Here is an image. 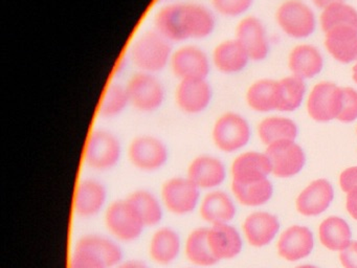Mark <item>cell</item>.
<instances>
[{
    "instance_id": "26",
    "label": "cell",
    "mask_w": 357,
    "mask_h": 268,
    "mask_svg": "<svg viewBox=\"0 0 357 268\" xmlns=\"http://www.w3.org/2000/svg\"><path fill=\"white\" fill-rule=\"evenodd\" d=\"M76 248L84 249L99 257L108 268L123 261V251L116 239L98 234H84L76 243Z\"/></svg>"
},
{
    "instance_id": "38",
    "label": "cell",
    "mask_w": 357,
    "mask_h": 268,
    "mask_svg": "<svg viewBox=\"0 0 357 268\" xmlns=\"http://www.w3.org/2000/svg\"><path fill=\"white\" fill-rule=\"evenodd\" d=\"M337 119L342 123H351L357 119V89L342 87V109Z\"/></svg>"
},
{
    "instance_id": "27",
    "label": "cell",
    "mask_w": 357,
    "mask_h": 268,
    "mask_svg": "<svg viewBox=\"0 0 357 268\" xmlns=\"http://www.w3.org/2000/svg\"><path fill=\"white\" fill-rule=\"evenodd\" d=\"M246 104L257 112H271L279 109V80L261 79L246 90Z\"/></svg>"
},
{
    "instance_id": "29",
    "label": "cell",
    "mask_w": 357,
    "mask_h": 268,
    "mask_svg": "<svg viewBox=\"0 0 357 268\" xmlns=\"http://www.w3.org/2000/svg\"><path fill=\"white\" fill-rule=\"evenodd\" d=\"M208 230V228H194L185 239V255L194 267H211L219 262L211 249Z\"/></svg>"
},
{
    "instance_id": "34",
    "label": "cell",
    "mask_w": 357,
    "mask_h": 268,
    "mask_svg": "<svg viewBox=\"0 0 357 268\" xmlns=\"http://www.w3.org/2000/svg\"><path fill=\"white\" fill-rule=\"evenodd\" d=\"M319 239L331 251H344L351 243L350 228L342 218H327L319 226Z\"/></svg>"
},
{
    "instance_id": "33",
    "label": "cell",
    "mask_w": 357,
    "mask_h": 268,
    "mask_svg": "<svg viewBox=\"0 0 357 268\" xmlns=\"http://www.w3.org/2000/svg\"><path fill=\"white\" fill-rule=\"evenodd\" d=\"M231 191L241 204L257 207L264 204L273 195V186L267 178L250 182H231Z\"/></svg>"
},
{
    "instance_id": "37",
    "label": "cell",
    "mask_w": 357,
    "mask_h": 268,
    "mask_svg": "<svg viewBox=\"0 0 357 268\" xmlns=\"http://www.w3.org/2000/svg\"><path fill=\"white\" fill-rule=\"evenodd\" d=\"M255 0H211V8L215 14L225 18L244 16L254 6Z\"/></svg>"
},
{
    "instance_id": "14",
    "label": "cell",
    "mask_w": 357,
    "mask_h": 268,
    "mask_svg": "<svg viewBox=\"0 0 357 268\" xmlns=\"http://www.w3.org/2000/svg\"><path fill=\"white\" fill-rule=\"evenodd\" d=\"M235 38L245 48L250 60L260 62L268 57L271 45L264 23L256 16L241 18L235 31Z\"/></svg>"
},
{
    "instance_id": "47",
    "label": "cell",
    "mask_w": 357,
    "mask_h": 268,
    "mask_svg": "<svg viewBox=\"0 0 357 268\" xmlns=\"http://www.w3.org/2000/svg\"><path fill=\"white\" fill-rule=\"evenodd\" d=\"M296 268H317V267H315V266H312V265H302V266H298V267H296Z\"/></svg>"
},
{
    "instance_id": "28",
    "label": "cell",
    "mask_w": 357,
    "mask_h": 268,
    "mask_svg": "<svg viewBox=\"0 0 357 268\" xmlns=\"http://www.w3.org/2000/svg\"><path fill=\"white\" fill-rule=\"evenodd\" d=\"M280 228L279 220L268 213H254L243 223L244 234L252 246L261 247L271 243Z\"/></svg>"
},
{
    "instance_id": "22",
    "label": "cell",
    "mask_w": 357,
    "mask_h": 268,
    "mask_svg": "<svg viewBox=\"0 0 357 268\" xmlns=\"http://www.w3.org/2000/svg\"><path fill=\"white\" fill-rule=\"evenodd\" d=\"M231 171L233 181H256L266 178L271 172V165L265 153L248 151L236 157Z\"/></svg>"
},
{
    "instance_id": "30",
    "label": "cell",
    "mask_w": 357,
    "mask_h": 268,
    "mask_svg": "<svg viewBox=\"0 0 357 268\" xmlns=\"http://www.w3.org/2000/svg\"><path fill=\"white\" fill-rule=\"evenodd\" d=\"M145 223L146 228L158 226L164 218V205L162 200L148 190H137L131 193L128 198Z\"/></svg>"
},
{
    "instance_id": "11",
    "label": "cell",
    "mask_w": 357,
    "mask_h": 268,
    "mask_svg": "<svg viewBox=\"0 0 357 268\" xmlns=\"http://www.w3.org/2000/svg\"><path fill=\"white\" fill-rule=\"evenodd\" d=\"M342 87L330 81L315 84L307 96L309 117L317 121L337 119L342 109Z\"/></svg>"
},
{
    "instance_id": "42",
    "label": "cell",
    "mask_w": 357,
    "mask_h": 268,
    "mask_svg": "<svg viewBox=\"0 0 357 268\" xmlns=\"http://www.w3.org/2000/svg\"><path fill=\"white\" fill-rule=\"evenodd\" d=\"M346 207L349 214L357 220V186L347 193Z\"/></svg>"
},
{
    "instance_id": "7",
    "label": "cell",
    "mask_w": 357,
    "mask_h": 268,
    "mask_svg": "<svg viewBox=\"0 0 357 268\" xmlns=\"http://www.w3.org/2000/svg\"><path fill=\"white\" fill-rule=\"evenodd\" d=\"M130 106L139 112H155L166 98V88L158 75L135 71L126 82Z\"/></svg>"
},
{
    "instance_id": "19",
    "label": "cell",
    "mask_w": 357,
    "mask_h": 268,
    "mask_svg": "<svg viewBox=\"0 0 357 268\" xmlns=\"http://www.w3.org/2000/svg\"><path fill=\"white\" fill-rule=\"evenodd\" d=\"M324 34L326 50L336 62L353 64L357 60V27L340 25Z\"/></svg>"
},
{
    "instance_id": "35",
    "label": "cell",
    "mask_w": 357,
    "mask_h": 268,
    "mask_svg": "<svg viewBox=\"0 0 357 268\" xmlns=\"http://www.w3.org/2000/svg\"><path fill=\"white\" fill-rule=\"evenodd\" d=\"M304 80L296 75H287L279 80V109L282 112H292L300 108L306 96Z\"/></svg>"
},
{
    "instance_id": "6",
    "label": "cell",
    "mask_w": 357,
    "mask_h": 268,
    "mask_svg": "<svg viewBox=\"0 0 357 268\" xmlns=\"http://www.w3.org/2000/svg\"><path fill=\"white\" fill-rule=\"evenodd\" d=\"M169 68L178 81H183L208 79L213 66L210 54L202 46L188 42L174 47Z\"/></svg>"
},
{
    "instance_id": "15",
    "label": "cell",
    "mask_w": 357,
    "mask_h": 268,
    "mask_svg": "<svg viewBox=\"0 0 357 268\" xmlns=\"http://www.w3.org/2000/svg\"><path fill=\"white\" fill-rule=\"evenodd\" d=\"M107 201V188L100 180L84 178L77 186L73 209L78 217L89 219L101 213Z\"/></svg>"
},
{
    "instance_id": "21",
    "label": "cell",
    "mask_w": 357,
    "mask_h": 268,
    "mask_svg": "<svg viewBox=\"0 0 357 268\" xmlns=\"http://www.w3.org/2000/svg\"><path fill=\"white\" fill-rule=\"evenodd\" d=\"M198 209L202 219L210 225L229 223L236 215L233 199L223 191L213 190L206 193Z\"/></svg>"
},
{
    "instance_id": "3",
    "label": "cell",
    "mask_w": 357,
    "mask_h": 268,
    "mask_svg": "<svg viewBox=\"0 0 357 268\" xmlns=\"http://www.w3.org/2000/svg\"><path fill=\"white\" fill-rule=\"evenodd\" d=\"M122 153V142L114 132L95 129L87 138L83 157L87 167L104 172L114 169L120 163Z\"/></svg>"
},
{
    "instance_id": "13",
    "label": "cell",
    "mask_w": 357,
    "mask_h": 268,
    "mask_svg": "<svg viewBox=\"0 0 357 268\" xmlns=\"http://www.w3.org/2000/svg\"><path fill=\"white\" fill-rule=\"evenodd\" d=\"M266 156L271 165V172L278 177L296 175L305 165L304 151L294 140H280L267 146Z\"/></svg>"
},
{
    "instance_id": "1",
    "label": "cell",
    "mask_w": 357,
    "mask_h": 268,
    "mask_svg": "<svg viewBox=\"0 0 357 268\" xmlns=\"http://www.w3.org/2000/svg\"><path fill=\"white\" fill-rule=\"evenodd\" d=\"M216 25V14L212 8L181 0L162 3L153 18V29L176 45L211 37Z\"/></svg>"
},
{
    "instance_id": "17",
    "label": "cell",
    "mask_w": 357,
    "mask_h": 268,
    "mask_svg": "<svg viewBox=\"0 0 357 268\" xmlns=\"http://www.w3.org/2000/svg\"><path fill=\"white\" fill-rule=\"evenodd\" d=\"M212 66L223 75L241 73L250 62V54L236 38L219 42L211 54Z\"/></svg>"
},
{
    "instance_id": "24",
    "label": "cell",
    "mask_w": 357,
    "mask_h": 268,
    "mask_svg": "<svg viewBox=\"0 0 357 268\" xmlns=\"http://www.w3.org/2000/svg\"><path fill=\"white\" fill-rule=\"evenodd\" d=\"M208 239L212 253L218 261L233 259L241 251V236L229 223L211 225L208 230Z\"/></svg>"
},
{
    "instance_id": "10",
    "label": "cell",
    "mask_w": 357,
    "mask_h": 268,
    "mask_svg": "<svg viewBox=\"0 0 357 268\" xmlns=\"http://www.w3.org/2000/svg\"><path fill=\"white\" fill-rule=\"evenodd\" d=\"M131 165L142 172H155L169 161V149L164 140L150 134H142L131 140L127 149Z\"/></svg>"
},
{
    "instance_id": "4",
    "label": "cell",
    "mask_w": 357,
    "mask_h": 268,
    "mask_svg": "<svg viewBox=\"0 0 357 268\" xmlns=\"http://www.w3.org/2000/svg\"><path fill=\"white\" fill-rule=\"evenodd\" d=\"M278 27L289 38L304 40L317 31L314 10L303 0H285L275 12Z\"/></svg>"
},
{
    "instance_id": "25",
    "label": "cell",
    "mask_w": 357,
    "mask_h": 268,
    "mask_svg": "<svg viewBox=\"0 0 357 268\" xmlns=\"http://www.w3.org/2000/svg\"><path fill=\"white\" fill-rule=\"evenodd\" d=\"M333 199V188L326 179L311 182L298 197L296 207L304 216H317L328 209Z\"/></svg>"
},
{
    "instance_id": "2",
    "label": "cell",
    "mask_w": 357,
    "mask_h": 268,
    "mask_svg": "<svg viewBox=\"0 0 357 268\" xmlns=\"http://www.w3.org/2000/svg\"><path fill=\"white\" fill-rule=\"evenodd\" d=\"M174 44L155 29H146L129 46L128 58L137 71L158 73L169 68Z\"/></svg>"
},
{
    "instance_id": "36",
    "label": "cell",
    "mask_w": 357,
    "mask_h": 268,
    "mask_svg": "<svg viewBox=\"0 0 357 268\" xmlns=\"http://www.w3.org/2000/svg\"><path fill=\"white\" fill-rule=\"evenodd\" d=\"M319 22L324 33L340 25L357 27V8L346 1L332 4L321 10Z\"/></svg>"
},
{
    "instance_id": "46",
    "label": "cell",
    "mask_w": 357,
    "mask_h": 268,
    "mask_svg": "<svg viewBox=\"0 0 357 268\" xmlns=\"http://www.w3.org/2000/svg\"><path fill=\"white\" fill-rule=\"evenodd\" d=\"M158 1L160 2V3H170V2H176L179 1V0H158Z\"/></svg>"
},
{
    "instance_id": "44",
    "label": "cell",
    "mask_w": 357,
    "mask_h": 268,
    "mask_svg": "<svg viewBox=\"0 0 357 268\" xmlns=\"http://www.w3.org/2000/svg\"><path fill=\"white\" fill-rule=\"evenodd\" d=\"M346 0H311L313 6H317L319 10H325L328 6L332 4L340 3V2H344Z\"/></svg>"
},
{
    "instance_id": "32",
    "label": "cell",
    "mask_w": 357,
    "mask_h": 268,
    "mask_svg": "<svg viewBox=\"0 0 357 268\" xmlns=\"http://www.w3.org/2000/svg\"><path fill=\"white\" fill-rule=\"evenodd\" d=\"M298 132L296 124L284 117H266L258 127L259 136L266 146L280 140H296Z\"/></svg>"
},
{
    "instance_id": "9",
    "label": "cell",
    "mask_w": 357,
    "mask_h": 268,
    "mask_svg": "<svg viewBox=\"0 0 357 268\" xmlns=\"http://www.w3.org/2000/svg\"><path fill=\"white\" fill-rule=\"evenodd\" d=\"M212 140L221 152H237L250 142V124L239 113L233 111L223 113L213 125Z\"/></svg>"
},
{
    "instance_id": "41",
    "label": "cell",
    "mask_w": 357,
    "mask_h": 268,
    "mask_svg": "<svg viewBox=\"0 0 357 268\" xmlns=\"http://www.w3.org/2000/svg\"><path fill=\"white\" fill-rule=\"evenodd\" d=\"M340 184L344 192L348 193L357 186V167L349 168L344 170L340 177Z\"/></svg>"
},
{
    "instance_id": "43",
    "label": "cell",
    "mask_w": 357,
    "mask_h": 268,
    "mask_svg": "<svg viewBox=\"0 0 357 268\" xmlns=\"http://www.w3.org/2000/svg\"><path fill=\"white\" fill-rule=\"evenodd\" d=\"M114 268H150L146 262L139 259L123 260L116 267Z\"/></svg>"
},
{
    "instance_id": "16",
    "label": "cell",
    "mask_w": 357,
    "mask_h": 268,
    "mask_svg": "<svg viewBox=\"0 0 357 268\" xmlns=\"http://www.w3.org/2000/svg\"><path fill=\"white\" fill-rule=\"evenodd\" d=\"M187 176L200 190H216L227 177V169L220 158L210 154L194 157L188 167Z\"/></svg>"
},
{
    "instance_id": "18",
    "label": "cell",
    "mask_w": 357,
    "mask_h": 268,
    "mask_svg": "<svg viewBox=\"0 0 357 268\" xmlns=\"http://www.w3.org/2000/svg\"><path fill=\"white\" fill-rule=\"evenodd\" d=\"M325 59L323 52L313 44H298L288 54V68L292 75L307 80L314 79L323 71Z\"/></svg>"
},
{
    "instance_id": "20",
    "label": "cell",
    "mask_w": 357,
    "mask_h": 268,
    "mask_svg": "<svg viewBox=\"0 0 357 268\" xmlns=\"http://www.w3.org/2000/svg\"><path fill=\"white\" fill-rule=\"evenodd\" d=\"M183 248L181 234L170 226H160L152 234L148 244L149 258L158 265H170L176 261Z\"/></svg>"
},
{
    "instance_id": "31",
    "label": "cell",
    "mask_w": 357,
    "mask_h": 268,
    "mask_svg": "<svg viewBox=\"0 0 357 268\" xmlns=\"http://www.w3.org/2000/svg\"><path fill=\"white\" fill-rule=\"evenodd\" d=\"M130 106L126 85L112 82L108 84L100 100L98 113L102 119H116Z\"/></svg>"
},
{
    "instance_id": "48",
    "label": "cell",
    "mask_w": 357,
    "mask_h": 268,
    "mask_svg": "<svg viewBox=\"0 0 357 268\" xmlns=\"http://www.w3.org/2000/svg\"><path fill=\"white\" fill-rule=\"evenodd\" d=\"M187 268H198V267H187Z\"/></svg>"
},
{
    "instance_id": "12",
    "label": "cell",
    "mask_w": 357,
    "mask_h": 268,
    "mask_svg": "<svg viewBox=\"0 0 357 268\" xmlns=\"http://www.w3.org/2000/svg\"><path fill=\"white\" fill-rule=\"evenodd\" d=\"M212 85L208 79L178 81L174 90V100L181 112L196 115L206 111L212 103Z\"/></svg>"
},
{
    "instance_id": "40",
    "label": "cell",
    "mask_w": 357,
    "mask_h": 268,
    "mask_svg": "<svg viewBox=\"0 0 357 268\" xmlns=\"http://www.w3.org/2000/svg\"><path fill=\"white\" fill-rule=\"evenodd\" d=\"M340 258L344 268H357V241H353L342 251Z\"/></svg>"
},
{
    "instance_id": "8",
    "label": "cell",
    "mask_w": 357,
    "mask_h": 268,
    "mask_svg": "<svg viewBox=\"0 0 357 268\" xmlns=\"http://www.w3.org/2000/svg\"><path fill=\"white\" fill-rule=\"evenodd\" d=\"M202 190L188 176L166 180L160 188V200L169 213L185 216L199 207Z\"/></svg>"
},
{
    "instance_id": "45",
    "label": "cell",
    "mask_w": 357,
    "mask_h": 268,
    "mask_svg": "<svg viewBox=\"0 0 357 268\" xmlns=\"http://www.w3.org/2000/svg\"><path fill=\"white\" fill-rule=\"evenodd\" d=\"M352 80L357 86V60L353 63L352 66Z\"/></svg>"
},
{
    "instance_id": "23",
    "label": "cell",
    "mask_w": 357,
    "mask_h": 268,
    "mask_svg": "<svg viewBox=\"0 0 357 268\" xmlns=\"http://www.w3.org/2000/svg\"><path fill=\"white\" fill-rule=\"evenodd\" d=\"M313 234L305 226L294 225L287 228L278 242L279 255L287 261H298L312 251Z\"/></svg>"
},
{
    "instance_id": "5",
    "label": "cell",
    "mask_w": 357,
    "mask_h": 268,
    "mask_svg": "<svg viewBox=\"0 0 357 268\" xmlns=\"http://www.w3.org/2000/svg\"><path fill=\"white\" fill-rule=\"evenodd\" d=\"M104 222L112 238L121 242L137 240L145 230V223L128 199H119L108 205Z\"/></svg>"
},
{
    "instance_id": "39",
    "label": "cell",
    "mask_w": 357,
    "mask_h": 268,
    "mask_svg": "<svg viewBox=\"0 0 357 268\" xmlns=\"http://www.w3.org/2000/svg\"><path fill=\"white\" fill-rule=\"evenodd\" d=\"M70 268H108L97 255L84 249L76 248L70 258Z\"/></svg>"
}]
</instances>
